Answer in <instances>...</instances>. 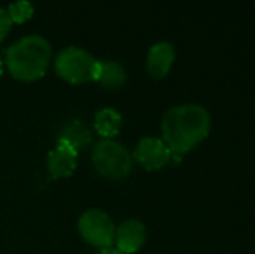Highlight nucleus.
Wrapping results in <instances>:
<instances>
[{"label": "nucleus", "mask_w": 255, "mask_h": 254, "mask_svg": "<svg viewBox=\"0 0 255 254\" xmlns=\"http://www.w3.org/2000/svg\"><path fill=\"white\" fill-rule=\"evenodd\" d=\"M7 14L10 17V23H24L33 16V3L21 0V2H14L9 7H5Z\"/></svg>", "instance_id": "obj_13"}, {"label": "nucleus", "mask_w": 255, "mask_h": 254, "mask_svg": "<svg viewBox=\"0 0 255 254\" xmlns=\"http://www.w3.org/2000/svg\"><path fill=\"white\" fill-rule=\"evenodd\" d=\"M3 71V61H2V56H0V75H2Z\"/></svg>", "instance_id": "obj_16"}, {"label": "nucleus", "mask_w": 255, "mask_h": 254, "mask_svg": "<svg viewBox=\"0 0 255 254\" xmlns=\"http://www.w3.org/2000/svg\"><path fill=\"white\" fill-rule=\"evenodd\" d=\"M254 112H255V110H254Z\"/></svg>", "instance_id": "obj_17"}, {"label": "nucleus", "mask_w": 255, "mask_h": 254, "mask_svg": "<svg viewBox=\"0 0 255 254\" xmlns=\"http://www.w3.org/2000/svg\"><path fill=\"white\" fill-rule=\"evenodd\" d=\"M78 160V150L71 146L68 141L57 138L56 146L49 152L47 157V169L54 180L68 178L73 174Z\"/></svg>", "instance_id": "obj_7"}, {"label": "nucleus", "mask_w": 255, "mask_h": 254, "mask_svg": "<svg viewBox=\"0 0 255 254\" xmlns=\"http://www.w3.org/2000/svg\"><path fill=\"white\" fill-rule=\"evenodd\" d=\"M172 157H174V153L165 145L163 139L148 136L137 143L132 159L137 160L146 171H158L167 166L172 160Z\"/></svg>", "instance_id": "obj_6"}, {"label": "nucleus", "mask_w": 255, "mask_h": 254, "mask_svg": "<svg viewBox=\"0 0 255 254\" xmlns=\"http://www.w3.org/2000/svg\"><path fill=\"white\" fill-rule=\"evenodd\" d=\"M98 254H124V253H120L118 249H115V248H110V249H101Z\"/></svg>", "instance_id": "obj_15"}, {"label": "nucleus", "mask_w": 255, "mask_h": 254, "mask_svg": "<svg viewBox=\"0 0 255 254\" xmlns=\"http://www.w3.org/2000/svg\"><path fill=\"white\" fill-rule=\"evenodd\" d=\"M174 61H175L174 45L170 42H158V44L149 47L148 56H146V68H148V73L153 78L160 80V78L168 75Z\"/></svg>", "instance_id": "obj_9"}, {"label": "nucleus", "mask_w": 255, "mask_h": 254, "mask_svg": "<svg viewBox=\"0 0 255 254\" xmlns=\"http://www.w3.org/2000/svg\"><path fill=\"white\" fill-rule=\"evenodd\" d=\"M122 115L115 108H101L94 115V129L103 139H113L122 129Z\"/></svg>", "instance_id": "obj_11"}, {"label": "nucleus", "mask_w": 255, "mask_h": 254, "mask_svg": "<svg viewBox=\"0 0 255 254\" xmlns=\"http://www.w3.org/2000/svg\"><path fill=\"white\" fill-rule=\"evenodd\" d=\"M127 80V73H125L124 66L117 61L111 59H103L98 61V70H96V82L106 89H118L125 84Z\"/></svg>", "instance_id": "obj_10"}, {"label": "nucleus", "mask_w": 255, "mask_h": 254, "mask_svg": "<svg viewBox=\"0 0 255 254\" xmlns=\"http://www.w3.org/2000/svg\"><path fill=\"white\" fill-rule=\"evenodd\" d=\"M115 228L111 218L99 209H89L78 218L82 239L99 249H110L115 244Z\"/></svg>", "instance_id": "obj_5"}, {"label": "nucleus", "mask_w": 255, "mask_h": 254, "mask_svg": "<svg viewBox=\"0 0 255 254\" xmlns=\"http://www.w3.org/2000/svg\"><path fill=\"white\" fill-rule=\"evenodd\" d=\"M146 242V227L139 220H125L120 227L115 228V244L120 253H137Z\"/></svg>", "instance_id": "obj_8"}, {"label": "nucleus", "mask_w": 255, "mask_h": 254, "mask_svg": "<svg viewBox=\"0 0 255 254\" xmlns=\"http://www.w3.org/2000/svg\"><path fill=\"white\" fill-rule=\"evenodd\" d=\"M5 66L17 80H37L45 73L51 63L52 49L47 38L26 35L5 49Z\"/></svg>", "instance_id": "obj_2"}, {"label": "nucleus", "mask_w": 255, "mask_h": 254, "mask_svg": "<svg viewBox=\"0 0 255 254\" xmlns=\"http://www.w3.org/2000/svg\"><path fill=\"white\" fill-rule=\"evenodd\" d=\"M212 120L200 105H177L161 120V139L174 155H184L210 134Z\"/></svg>", "instance_id": "obj_1"}, {"label": "nucleus", "mask_w": 255, "mask_h": 254, "mask_svg": "<svg viewBox=\"0 0 255 254\" xmlns=\"http://www.w3.org/2000/svg\"><path fill=\"white\" fill-rule=\"evenodd\" d=\"M10 26H12V23H10L9 14H7L5 7L0 5V42H2L3 38L7 37V35H9Z\"/></svg>", "instance_id": "obj_14"}, {"label": "nucleus", "mask_w": 255, "mask_h": 254, "mask_svg": "<svg viewBox=\"0 0 255 254\" xmlns=\"http://www.w3.org/2000/svg\"><path fill=\"white\" fill-rule=\"evenodd\" d=\"M59 138L68 141L77 150H80L92 143V131L89 129V126L84 120H71V122L63 129Z\"/></svg>", "instance_id": "obj_12"}, {"label": "nucleus", "mask_w": 255, "mask_h": 254, "mask_svg": "<svg viewBox=\"0 0 255 254\" xmlns=\"http://www.w3.org/2000/svg\"><path fill=\"white\" fill-rule=\"evenodd\" d=\"M56 71L61 78L71 84H87L96 80L98 59L80 47H66L57 54Z\"/></svg>", "instance_id": "obj_4"}, {"label": "nucleus", "mask_w": 255, "mask_h": 254, "mask_svg": "<svg viewBox=\"0 0 255 254\" xmlns=\"http://www.w3.org/2000/svg\"><path fill=\"white\" fill-rule=\"evenodd\" d=\"M96 171L108 180H122L132 171V153L115 139H99L92 150Z\"/></svg>", "instance_id": "obj_3"}]
</instances>
